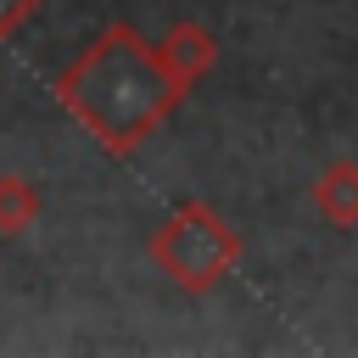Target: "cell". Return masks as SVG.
Segmentation results:
<instances>
[{
  "instance_id": "obj_4",
  "label": "cell",
  "mask_w": 358,
  "mask_h": 358,
  "mask_svg": "<svg viewBox=\"0 0 358 358\" xmlns=\"http://www.w3.org/2000/svg\"><path fill=\"white\" fill-rule=\"evenodd\" d=\"M313 213L336 229H358V162L352 157L324 162V173L313 179Z\"/></svg>"
},
{
  "instance_id": "obj_5",
  "label": "cell",
  "mask_w": 358,
  "mask_h": 358,
  "mask_svg": "<svg viewBox=\"0 0 358 358\" xmlns=\"http://www.w3.org/2000/svg\"><path fill=\"white\" fill-rule=\"evenodd\" d=\"M34 218H39V190L22 173H0V235L17 241L34 229Z\"/></svg>"
},
{
  "instance_id": "obj_1",
  "label": "cell",
  "mask_w": 358,
  "mask_h": 358,
  "mask_svg": "<svg viewBox=\"0 0 358 358\" xmlns=\"http://www.w3.org/2000/svg\"><path fill=\"white\" fill-rule=\"evenodd\" d=\"M190 90L168 73L162 50L134 28V22H106L90 50H78L56 73V101L62 112L112 157L129 162L185 101Z\"/></svg>"
},
{
  "instance_id": "obj_3",
  "label": "cell",
  "mask_w": 358,
  "mask_h": 358,
  "mask_svg": "<svg viewBox=\"0 0 358 358\" xmlns=\"http://www.w3.org/2000/svg\"><path fill=\"white\" fill-rule=\"evenodd\" d=\"M157 50H162L168 73H173L185 90H196V84L218 67V39H213V28H201V22H173V28L157 39Z\"/></svg>"
},
{
  "instance_id": "obj_6",
  "label": "cell",
  "mask_w": 358,
  "mask_h": 358,
  "mask_svg": "<svg viewBox=\"0 0 358 358\" xmlns=\"http://www.w3.org/2000/svg\"><path fill=\"white\" fill-rule=\"evenodd\" d=\"M39 6H45V0H0V39L22 34V28H28V17H34Z\"/></svg>"
},
{
  "instance_id": "obj_2",
  "label": "cell",
  "mask_w": 358,
  "mask_h": 358,
  "mask_svg": "<svg viewBox=\"0 0 358 358\" xmlns=\"http://www.w3.org/2000/svg\"><path fill=\"white\" fill-rule=\"evenodd\" d=\"M145 252L157 263V274L185 291V296H213L246 257V235L207 201H179L151 235Z\"/></svg>"
}]
</instances>
